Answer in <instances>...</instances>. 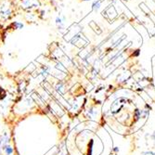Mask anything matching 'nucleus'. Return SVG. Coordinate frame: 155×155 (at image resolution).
<instances>
[{
    "label": "nucleus",
    "mask_w": 155,
    "mask_h": 155,
    "mask_svg": "<svg viewBox=\"0 0 155 155\" xmlns=\"http://www.w3.org/2000/svg\"><path fill=\"white\" fill-rule=\"evenodd\" d=\"M16 12V4L13 0H0V22L10 21Z\"/></svg>",
    "instance_id": "f257e3e1"
},
{
    "label": "nucleus",
    "mask_w": 155,
    "mask_h": 155,
    "mask_svg": "<svg viewBox=\"0 0 155 155\" xmlns=\"http://www.w3.org/2000/svg\"><path fill=\"white\" fill-rule=\"evenodd\" d=\"M18 7L24 12L37 11L41 7V0H19Z\"/></svg>",
    "instance_id": "f03ea898"
},
{
    "label": "nucleus",
    "mask_w": 155,
    "mask_h": 155,
    "mask_svg": "<svg viewBox=\"0 0 155 155\" xmlns=\"http://www.w3.org/2000/svg\"><path fill=\"white\" fill-rule=\"evenodd\" d=\"M24 28V22L21 21H13L7 26L6 31H19Z\"/></svg>",
    "instance_id": "7ed1b4c3"
},
{
    "label": "nucleus",
    "mask_w": 155,
    "mask_h": 155,
    "mask_svg": "<svg viewBox=\"0 0 155 155\" xmlns=\"http://www.w3.org/2000/svg\"><path fill=\"white\" fill-rule=\"evenodd\" d=\"M24 20L28 23H36L37 20L39 19L38 14L36 11H30V12H24Z\"/></svg>",
    "instance_id": "20e7f679"
},
{
    "label": "nucleus",
    "mask_w": 155,
    "mask_h": 155,
    "mask_svg": "<svg viewBox=\"0 0 155 155\" xmlns=\"http://www.w3.org/2000/svg\"><path fill=\"white\" fill-rule=\"evenodd\" d=\"M65 21H66V18L65 16H63L62 14L59 13L57 16L55 18V25L56 27L58 28L59 31H62L65 27Z\"/></svg>",
    "instance_id": "39448f33"
},
{
    "label": "nucleus",
    "mask_w": 155,
    "mask_h": 155,
    "mask_svg": "<svg viewBox=\"0 0 155 155\" xmlns=\"http://www.w3.org/2000/svg\"><path fill=\"white\" fill-rule=\"evenodd\" d=\"M1 152L4 153V155H13L14 154V148L12 147V145L7 144L3 147H0V155H1Z\"/></svg>",
    "instance_id": "423d86ee"
},
{
    "label": "nucleus",
    "mask_w": 155,
    "mask_h": 155,
    "mask_svg": "<svg viewBox=\"0 0 155 155\" xmlns=\"http://www.w3.org/2000/svg\"><path fill=\"white\" fill-rule=\"evenodd\" d=\"M10 135L8 132H4L1 136H0V147H3L7 144L10 143Z\"/></svg>",
    "instance_id": "0eeeda50"
},
{
    "label": "nucleus",
    "mask_w": 155,
    "mask_h": 155,
    "mask_svg": "<svg viewBox=\"0 0 155 155\" xmlns=\"http://www.w3.org/2000/svg\"><path fill=\"white\" fill-rule=\"evenodd\" d=\"M54 89L57 91L58 94H64L65 92V84L61 81V80H57L55 86H54Z\"/></svg>",
    "instance_id": "6e6552de"
},
{
    "label": "nucleus",
    "mask_w": 155,
    "mask_h": 155,
    "mask_svg": "<svg viewBox=\"0 0 155 155\" xmlns=\"http://www.w3.org/2000/svg\"><path fill=\"white\" fill-rule=\"evenodd\" d=\"M101 3H102L101 0H94L92 5H91L92 10L93 11H97L98 9L101 8Z\"/></svg>",
    "instance_id": "1a4fd4ad"
},
{
    "label": "nucleus",
    "mask_w": 155,
    "mask_h": 155,
    "mask_svg": "<svg viewBox=\"0 0 155 155\" xmlns=\"http://www.w3.org/2000/svg\"><path fill=\"white\" fill-rule=\"evenodd\" d=\"M142 155H155V152H152V151H146V152H143Z\"/></svg>",
    "instance_id": "9d476101"
}]
</instances>
